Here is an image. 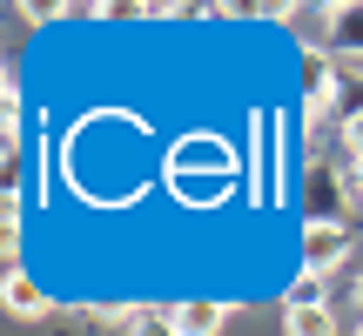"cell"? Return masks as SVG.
<instances>
[{"label": "cell", "mask_w": 363, "mask_h": 336, "mask_svg": "<svg viewBox=\"0 0 363 336\" xmlns=\"http://www.w3.org/2000/svg\"><path fill=\"white\" fill-rule=\"evenodd\" d=\"M0 303H7V316H21V323H40V316H54V296L34 283L27 269H13L7 283H0Z\"/></svg>", "instance_id": "4"}, {"label": "cell", "mask_w": 363, "mask_h": 336, "mask_svg": "<svg viewBox=\"0 0 363 336\" xmlns=\"http://www.w3.org/2000/svg\"><path fill=\"white\" fill-rule=\"evenodd\" d=\"M175 323V336H222V323H229V303H216V296H189V303H175V310H162Z\"/></svg>", "instance_id": "3"}, {"label": "cell", "mask_w": 363, "mask_h": 336, "mask_svg": "<svg viewBox=\"0 0 363 336\" xmlns=\"http://www.w3.org/2000/svg\"><path fill=\"white\" fill-rule=\"evenodd\" d=\"M350 189H363V162H350Z\"/></svg>", "instance_id": "11"}, {"label": "cell", "mask_w": 363, "mask_h": 336, "mask_svg": "<svg viewBox=\"0 0 363 336\" xmlns=\"http://www.w3.org/2000/svg\"><path fill=\"white\" fill-rule=\"evenodd\" d=\"M283 330L289 336H337V316H330V303H323V310H289Z\"/></svg>", "instance_id": "7"}, {"label": "cell", "mask_w": 363, "mask_h": 336, "mask_svg": "<svg viewBox=\"0 0 363 336\" xmlns=\"http://www.w3.org/2000/svg\"><path fill=\"white\" fill-rule=\"evenodd\" d=\"M310 195H316V222H337V195H343V181L337 175H323V168H310Z\"/></svg>", "instance_id": "8"}, {"label": "cell", "mask_w": 363, "mask_h": 336, "mask_svg": "<svg viewBox=\"0 0 363 336\" xmlns=\"http://www.w3.org/2000/svg\"><path fill=\"white\" fill-rule=\"evenodd\" d=\"M343 148H350V162H363V115L343 121Z\"/></svg>", "instance_id": "10"}, {"label": "cell", "mask_w": 363, "mask_h": 336, "mask_svg": "<svg viewBox=\"0 0 363 336\" xmlns=\"http://www.w3.org/2000/svg\"><path fill=\"white\" fill-rule=\"evenodd\" d=\"M357 336H363V323H357Z\"/></svg>", "instance_id": "13"}, {"label": "cell", "mask_w": 363, "mask_h": 336, "mask_svg": "<svg viewBox=\"0 0 363 336\" xmlns=\"http://www.w3.org/2000/svg\"><path fill=\"white\" fill-rule=\"evenodd\" d=\"M357 323H363V283H357Z\"/></svg>", "instance_id": "12"}, {"label": "cell", "mask_w": 363, "mask_h": 336, "mask_svg": "<svg viewBox=\"0 0 363 336\" xmlns=\"http://www.w3.org/2000/svg\"><path fill=\"white\" fill-rule=\"evenodd\" d=\"M323 27H330V47L363 54V7H323Z\"/></svg>", "instance_id": "5"}, {"label": "cell", "mask_w": 363, "mask_h": 336, "mask_svg": "<svg viewBox=\"0 0 363 336\" xmlns=\"http://www.w3.org/2000/svg\"><path fill=\"white\" fill-rule=\"evenodd\" d=\"M296 256H303V269H316V276H330L343 256H350V222H303V235H296Z\"/></svg>", "instance_id": "2"}, {"label": "cell", "mask_w": 363, "mask_h": 336, "mask_svg": "<svg viewBox=\"0 0 363 336\" xmlns=\"http://www.w3.org/2000/svg\"><path fill=\"white\" fill-rule=\"evenodd\" d=\"M162 181H242V162L222 135H182L162 162Z\"/></svg>", "instance_id": "1"}, {"label": "cell", "mask_w": 363, "mask_h": 336, "mask_svg": "<svg viewBox=\"0 0 363 336\" xmlns=\"http://www.w3.org/2000/svg\"><path fill=\"white\" fill-rule=\"evenodd\" d=\"M323 283H330V276H316V269H296V283H289L283 310H323Z\"/></svg>", "instance_id": "6"}, {"label": "cell", "mask_w": 363, "mask_h": 336, "mask_svg": "<svg viewBox=\"0 0 363 336\" xmlns=\"http://www.w3.org/2000/svg\"><path fill=\"white\" fill-rule=\"evenodd\" d=\"M135 336H175V323L162 310H142V323H135Z\"/></svg>", "instance_id": "9"}]
</instances>
